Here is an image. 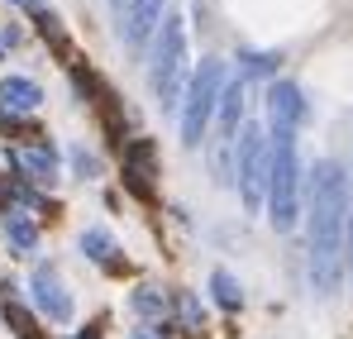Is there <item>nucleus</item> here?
I'll use <instances>...</instances> for the list:
<instances>
[{
    "instance_id": "f257e3e1",
    "label": "nucleus",
    "mask_w": 353,
    "mask_h": 339,
    "mask_svg": "<svg viewBox=\"0 0 353 339\" xmlns=\"http://www.w3.org/2000/svg\"><path fill=\"white\" fill-rule=\"evenodd\" d=\"M310 282L320 296H334L344 278V234H349V177L334 158L310 168Z\"/></svg>"
},
{
    "instance_id": "f03ea898",
    "label": "nucleus",
    "mask_w": 353,
    "mask_h": 339,
    "mask_svg": "<svg viewBox=\"0 0 353 339\" xmlns=\"http://www.w3.org/2000/svg\"><path fill=\"white\" fill-rule=\"evenodd\" d=\"M296 211H301V168H296V134L292 129H277L272 139V172H268V220L272 229L296 225Z\"/></svg>"
},
{
    "instance_id": "7ed1b4c3",
    "label": "nucleus",
    "mask_w": 353,
    "mask_h": 339,
    "mask_svg": "<svg viewBox=\"0 0 353 339\" xmlns=\"http://www.w3.org/2000/svg\"><path fill=\"white\" fill-rule=\"evenodd\" d=\"M181 72H186V24L181 14H163L158 24V48H153V96L163 110H176V96H181Z\"/></svg>"
},
{
    "instance_id": "20e7f679",
    "label": "nucleus",
    "mask_w": 353,
    "mask_h": 339,
    "mask_svg": "<svg viewBox=\"0 0 353 339\" xmlns=\"http://www.w3.org/2000/svg\"><path fill=\"white\" fill-rule=\"evenodd\" d=\"M220 91H225V62L220 57H205L196 67L191 86H186V106H181V144L186 148H196L205 139V124H210V115L220 106Z\"/></svg>"
},
{
    "instance_id": "39448f33",
    "label": "nucleus",
    "mask_w": 353,
    "mask_h": 339,
    "mask_svg": "<svg viewBox=\"0 0 353 339\" xmlns=\"http://www.w3.org/2000/svg\"><path fill=\"white\" fill-rule=\"evenodd\" d=\"M268 172H272V144L258 124H248L239 139V191H243L248 211H258L268 201Z\"/></svg>"
},
{
    "instance_id": "423d86ee",
    "label": "nucleus",
    "mask_w": 353,
    "mask_h": 339,
    "mask_svg": "<svg viewBox=\"0 0 353 339\" xmlns=\"http://www.w3.org/2000/svg\"><path fill=\"white\" fill-rule=\"evenodd\" d=\"M29 291H34V306H39L48 320H58V325L72 320V296H67V287H62V278H58L53 263H39V268H34Z\"/></svg>"
},
{
    "instance_id": "0eeeda50",
    "label": "nucleus",
    "mask_w": 353,
    "mask_h": 339,
    "mask_svg": "<svg viewBox=\"0 0 353 339\" xmlns=\"http://www.w3.org/2000/svg\"><path fill=\"white\" fill-rule=\"evenodd\" d=\"M268 115H272L277 129H292L296 134V129L310 119V106H305V96H301L296 81H272V86H268Z\"/></svg>"
},
{
    "instance_id": "6e6552de",
    "label": "nucleus",
    "mask_w": 353,
    "mask_h": 339,
    "mask_svg": "<svg viewBox=\"0 0 353 339\" xmlns=\"http://www.w3.org/2000/svg\"><path fill=\"white\" fill-rule=\"evenodd\" d=\"M158 24H163V0H129V10H124V43L143 48L148 34H158Z\"/></svg>"
},
{
    "instance_id": "1a4fd4ad",
    "label": "nucleus",
    "mask_w": 353,
    "mask_h": 339,
    "mask_svg": "<svg viewBox=\"0 0 353 339\" xmlns=\"http://www.w3.org/2000/svg\"><path fill=\"white\" fill-rule=\"evenodd\" d=\"M124 177H129V191L139 196L153 191V139H134L124 148Z\"/></svg>"
},
{
    "instance_id": "9d476101",
    "label": "nucleus",
    "mask_w": 353,
    "mask_h": 339,
    "mask_svg": "<svg viewBox=\"0 0 353 339\" xmlns=\"http://www.w3.org/2000/svg\"><path fill=\"white\" fill-rule=\"evenodd\" d=\"M39 101H43L39 81H29V77H5V81H0V110L5 115L39 110Z\"/></svg>"
},
{
    "instance_id": "9b49d317",
    "label": "nucleus",
    "mask_w": 353,
    "mask_h": 339,
    "mask_svg": "<svg viewBox=\"0 0 353 339\" xmlns=\"http://www.w3.org/2000/svg\"><path fill=\"white\" fill-rule=\"evenodd\" d=\"M215 115H220V139L230 144V139H234V129H239V119H243V81H230V86L220 91Z\"/></svg>"
},
{
    "instance_id": "f8f14e48",
    "label": "nucleus",
    "mask_w": 353,
    "mask_h": 339,
    "mask_svg": "<svg viewBox=\"0 0 353 339\" xmlns=\"http://www.w3.org/2000/svg\"><path fill=\"white\" fill-rule=\"evenodd\" d=\"M14 163L29 172L34 182H53V177H58V158H53V148H19Z\"/></svg>"
},
{
    "instance_id": "ddd939ff",
    "label": "nucleus",
    "mask_w": 353,
    "mask_h": 339,
    "mask_svg": "<svg viewBox=\"0 0 353 339\" xmlns=\"http://www.w3.org/2000/svg\"><path fill=\"white\" fill-rule=\"evenodd\" d=\"M5 239H10V249L29 253L39 244V229H34V220H24V211H5Z\"/></svg>"
},
{
    "instance_id": "4468645a",
    "label": "nucleus",
    "mask_w": 353,
    "mask_h": 339,
    "mask_svg": "<svg viewBox=\"0 0 353 339\" xmlns=\"http://www.w3.org/2000/svg\"><path fill=\"white\" fill-rule=\"evenodd\" d=\"M81 253L96 258V263H115V239H110L105 229H86V234H81Z\"/></svg>"
},
{
    "instance_id": "2eb2a0df",
    "label": "nucleus",
    "mask_w": 353,
    "mask_h": 339,
    "mask_svg": "<svg viewBox=\"0 0 353 339\" xmlns=\"http://www.w3.org/2000/svg\"><path fill=\"white\" fill-rule=\"evenodd\" d=\"M210 291H215V301H220L225 311H239V301H243V291H239V282L230 278V273H225V268H220V273L210 278Z\"/></svg>"
},
{
    "instance_id": "dca6fc26",
    "label": "nucleus",
    "mask_w": 353,
    "mask_h": 339,
    "mask_svg": "<svg viewBox=\"0 0 353 339\" xmlns=\"http://www.w3.org/2000/svg\"><path fill=\"white\" fill-rule=\"evenodd\" d=\"M176 316H181L186 335H196V330H201V306H196V296H191V291H176Z\"/></svg>"
},
{
    "instance_id": "f3484780",
    "label": "nucleus",
    "mask_w": 353,
    "mask_h": 339,
    "mask_svg": "<svg viewBox=\"0 0 353 339\" xmlns=\"http://www.w3.org/2000/svg\"><path fill=\"white\" fill-rule=\"evenodd\" d=\"M163 306H168V301L158 296V287H139V291H134V311H139V316H163Z\"/></svg>"
},
{
    "instance_id": "a211bd4d",
    "label": "nucleus",
    "mask_w": 353,
    "mask_h": 339,
    "mask_svg": "<svg viewBox=\"0 0 353 339\" xmlns=\"http://www.w3.org/2000/svg\"><path fill=\"white\" fill-rule=\"evenodd\" d=\"M277 67V53H243V72H253V77H268Z\"/></svg>"
},
{
    "instance_id": "6ab92c4d",
    "label": "nucleus",
    "mask_w": 353,
    "mask_h": 339,
    "mask_svg": "<svg viewBox=\"0 0 353 339\" xmlns=\"http://www.w3.org/2000/svg\"><path fill=\"white\" fill-rule=\"evenodd\" d=\"M72 168L81 172V177H96V172H101V163H96L86 148H72Z\"/></svg>"
},
{
    "instance_id": "aec40b11",
    "label": "nucleus",
    "mask_w": 353,
    "mask_h": 339,
    "mask_svg": "<svg viewBox=\"0 0 353 339\" xmlns=\"http://www.w3.org/2000/svg\"><path fill=\"white\" fill-rule=\"evenodd\" d=\"M5 316H10V325H14V330H19V335H34V325H29V316H24V311H19V306H10V311H5Z\"/></svg>"
},
{
    "instance_id": "412c9836",
    "label": "nucleus",
    "mask_w": 353,
    "mask_h": 339,
    "mask_svg": "<svg viewBox=\"0 0 353 339\" xmlns=\"http://www.w3.org/2000/svg\"><path fill=\"white\" fill-rule=\"evenodd\" d=\"M344 239H349V268H353V215H349V234Z\"/></svg>"
},
{
    "instance_id": "4be33fe9",
    "label": "nucleus",
    "mask_w": 353,
    "mask_h": 339,
    "mask_svg": "<svg viewBox=\"0 0 353 339\" xmlns=\"http://www.w3.org/2000/svg\"><path fill=\"white\" fill-rule=\"evenodd\" d=\"M14 5H29V10H39V14H43V0H14Z\"/></svg>"
},
{
    "instance_id": "5701e85b",
    "label": "nucleus",
    "mask_w": 353,
    "mask_h": 339,
    "mask_svg": "<svg viewBox=\"0 0 353 339\" xmlns=\"http://www.w3.org/2000/svg\"><path fill=\"white\" fill-rule=\"evenodd\" d=\"M129 339H158V335H153V330H134Z\"/></svg>"
},
{
    "instance_id": "b1692460",
    "label": "nucleus",
    "mask_w": 353,
    "mask_h": 339,
    "mask_svg": "<svg viewBox=\"0 0 353 339\" xmlns=\"http://www.w3.org/2000/svg\"><path fill=\"white\" fill-rule=\"evenodd\" d=\"M77 339H101V335H96V330H81V335H77Z\"/></svg>"
},
{
    "instance_id": "393cba45",
    "label": "nucleus",
    "mask_w": 353,
    "mask_h": 339,
    "mask_svg": "<svg viewBox=\"0 0 353 339\" xmlns=\"http://www.w3.org/2000/svg\"><path fill=\"white\" fill-rule=\"evenodd\" d=\"M115 5H119V0H115Z\"/></svg>"
}]
</instances>
